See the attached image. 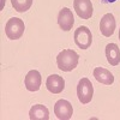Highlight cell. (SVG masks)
I'll use <instances>...</instances> for the list:
<instances>
[{
    "instance_id": "1",
    "label": "cell",
    "mask_w": 120,
    "mask_h": 120,
    "mask_svg": "<svg viewBox=\"0 0 120 120\" xmlns=\"http://www.w3.org/2000/svg\"><path fill=\"white\" fill-rule=\"evenodd\" d=\"M79 56L72 49H63L56 56V65L61 71H72L78 65Z\"/></svg>"
},
{
    "instance_id": "2",
    "label": "cell",
    "mask_w": 120,
    "mask_h": 120,
    "mask_svg": "<svg viewBox=\"0 0 120 120\" xmlns=\"http://www.w3.org/2000/svg\"><path fill=\"white\" fill-rule=\"evenodd\" d=\"M25 24L21 18H11L8 19L5 25V33L10 40H18L24 34Z\"/></svg>"
},
{
    "instance_id": "3",
    "label": "cell",
    "mask_w": 120,
    "mask_h": 120,
    "mask_svg": "<svg viewBox=\"0 0 120 120\" xmlns=\"http://www.w3.org/2000/svg\"><path fill=\"white\" fill-rule=\"evenodd\" d=\"M94 95V86L88 78H82L77 85V96L81 103L86 105L93 100Z\"/></svg>"
},
{
    "instance_id": "4",
    "label": "cell",
    "mask_w": 120,
    "mask_h": 120,
    "mask_svg": "<svg viewBox=\"0 0 120 120\" xmlns=\"http://www.w3.org/2000/svg\"><path fill=\"white\" fill-rule=\"evenodd\" d=\"M93 42V35L88 26H79L75 31V43L81 49H88L91 46Z\"/></svg>"
},
{
    "instance_id": "5",
    "label": "cell",
    "mask_w": 120,
    "mask_h": 120,
    "mask_svg": "<svg viewBox=\"0 0 120 120\" xmlns=\"http://www.w3.org/2000/svg\"><path fill=\"white\" fill-rule=\"evenodd\" d=\"M54 113L58 119L60 120H68L72 118L73 114V108L72 105L66 100H59L54 105Z\"/></svg>"
},
{
    "instance_id": "6",
    "label": "cell",
    "mask_w": 120,
    "mask_h": 120,
    "mask_svg": "<svg viewBox=\"0 0 120 120\" xmlns=\"http://www.w3.org/2000/svg\"><path fill=\"white\" fill-rule=\"evenodd\" d=\"M73 23H75V18L72 11L67 7H63L58 15V24L60 29H63L64 31H70L73 26Z\"/></svg>"
},
{
    "instance_id": "7",
    "label": "cell",
    "mask_w": 120,
    "mask_h": 120,
    "mask_svg": "<svg viewBox=\"0 0 120 120\" xmlns=\"http://www.w3.org/2000/svg\"><path fill=\"white\" fill-rule=\"evenodd\" d=\"M73 7L76 13L82 19H89L93 16L91 0H73Z\"/></svg>"
},
{
    "instance_id": "8",
    "label": "cell",
    "mask_w": 120,
    "mask_h": 120,
    "mask_svg": "<svg viewBox=\"0 0 120 120\" xmlns=\"http://www.w3.org/2000/svg\"><path fill=\"white\" fill-rule=\"evenodd\" d=\"M116 26V22L114 19V16L112 13H106L100 22V30L101 34L105 37H111L114 34V30Z\"/></svg>"
},
{
    "instance_id": "9",
    "label": "cell",
    "mask_w": 120,
    "mask_h": 120,
    "mask_svg": "<svg viewBox=\"0 0 120 120\" xmlns=\"http://www.w3.org/2000/svg\"><path fill=\"white\" fill-rule=\"evenodd\" d=\"M41 83H42V78H41V73L37 70H31L29 71L24 78V84L25 88L29 91H37L41 88Z\"/></svg>"
},
{
    "instance_id": "10",
    "label": "cell",
    "mask_w": 120,
    "mask_h": 120,
    "mask_svg": "<svg viewBox=\"0 0 120 120\" xmlns=\"http://www.w3.org/2000/svg\"><path fill=\"white\" fill-rule=\"evenodd\" d=\"M46 86L52 94H60L65 88V81L59 75H51L46 81Z\"/></svg>"
},
{
    "instance_id": "11",
    "label": "cell",
    "mask_w": 120,
    "mask_h": 120,
    "mask_svg": "<svg viewBox=\"0 0 120 120\" xmlns=\"http://www.w3.org/2000/svg\"><path fill=\"white\" fill-rule=\"evenodd\" d=\"M106 56L107 61L112 66H116L120 63V49L115 43H108L106 46Z\"/></svg>"
},
{
    "instance_id": "12",
    "label": "cell",
    "mask_w": 120,
    "mask_h": 120,
    "mask_svg": "<svg viewBox=\"0 0 120 120\" xmlns=\"http://www.w3.org/2000/svg\"><path fill=\"white\" fill-rule=\"evenodd\" d=\"M94 77L96 78V81L106 84V85H111L114 83V76L111 73V71L103 68V67H96L94 68Z\"/></svg>"
},
{
    "instance_id": "13",
    "label": "cell",
    "mask_w": 120,
    "mask_h": 120,
    "mask_svg": "<svg viewBox=\"0 0 120 120\" xmlns=\"http://www.w3.org/2000/svg\"><path fill=\"white\" fill-rule=\"evenodd\" d=\"M29 118L31 120H48L49 119V111L43 105H35L30 108Z\"/></svg>"
},
{
    "instance_id": "14",
    "label": "cell",
    "mask_w": 120,
    "mask_h": 120,
    "mask_svg": "<svg viewBox=\"0 0 120 120\" xmlns=\"http://www.w3.org/2000/svg\"><path fill=\"white\" fill-rule=\"evenodd\" d=\"M11 4L17 12H25L31 7L33 0H11Z\"/></svg>"
},
{
    "instance_id": "15",
    "label": "cell",
    "mask_w": 120,
    "mask_h": 120,
    "mask_svg": "<svg viewBox=\"0 0 120 120\" xmlns=\"http://www.w3.org/2000/svg\"><path fill=\"white\" fill-rule=\"evenodd\" d=\"M103 4H112V3H115L116 0H101Z\"/></svg>"
},
{
    "instance_id": "16",
    "label": "cell",
    "mask_w": 120,
    "mask_h": 120,
    "mask_svg": "<svg viewBox=\"0 0 120 120\" xmlns=\"http://www.w3.org/2000/svg\"><path fill=\"white\" fill-rule=\"evenodd\" d=\"M119 40H120V30H119Z\"/></svg>"
}]
</instances>
